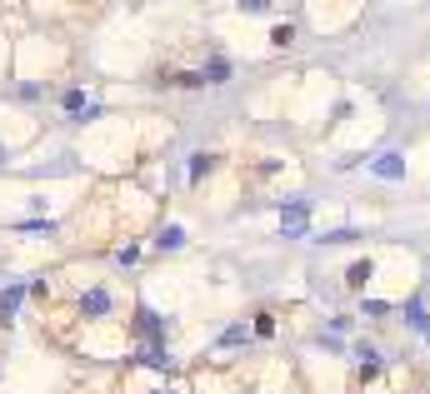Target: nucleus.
<instances>
[{
	"instance_id": "f257e3e1",
	"label": "nucleus",
	"mask_w": 430,
	"mask_h": 394,
	"mask_svg": "<svg viewBox=\"0 0 430 394\" xmlns=\"http://www.w3.org/2000/svg\"><path fill=\"white\" fill-rule=\"evenodd\" d=\"M245 6H250V11H265V6H271V0H245Z\"/></svg>"
}]
</instances>
